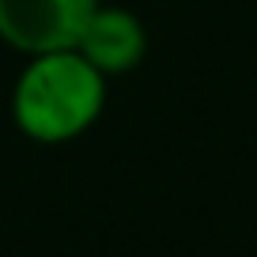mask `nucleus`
Wrapping results in <instances>:
<instances>
[{"label":"nucleus","instance_id":"3","mask_svg":"<svg viewBox=\"0 0 257 257\" xmlns=\"http://www.w3.org/2000/svg\"><path fill=\"white\" fill-rule=\"evenodd\" d=\"M72 49L87 57L106 80H113L140 68V61L148 57V27L137 12L121 4H98Z\"/></svg>","mask_w":257,"mask_h":257},{"label":"nucleus","instance_id":"2","mask_svg":"<svg viewBox=\"0 0 257 257\" xmlns=\"http://www.w3.org/2000/svg\"><path fill=\"white\" fill-rule=\"evenodd\" d=\"M102 0H0V42L19 57L72 49Z\"/></svg>","mask_w":257,"mask_h":257},{"label":"nucleus","instance_id":"1","mask_svg":"<svg viewBox=\"0 0 257 257\" xmlns=\"http://www.w3.org/2000/svg\"><path fill=\"white\" fill-rule=\"evenodd\" d=\"M110 98V80L76 49L23 57L12 83V121L34 144H72L98 125Z\"/></svg>","mask_w":257,"mask_h":257}]
</instances>
